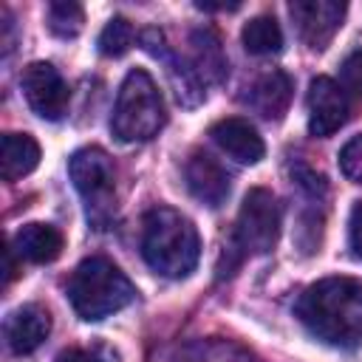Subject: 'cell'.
I'll return each instance as SVG.
<instances>
[{"instance_id": "d6986e66", "label": "cell", "mask_w": 362, "mask_h": 362, "mask_svg": "<svg viewBox=\"0 0 362 362\" xmlns=\"http://www.w3.org/2000/svg\"><path fill=\"white\" fill-rule=\"evenodd\" d=\"M240 42L249 54L255 57H269V54H277L283 48V31H280V23L272 17V14H260V17H252L243 31H240Z\"/></svg>"}, {"instance_id": "cb8c5ba5", "label": "cell", "mask_w": 362, "mask_h": 362, "mask_svg": "<svg viewBox=\"0 0 362 362\" xmlns=\"http://www.w3.org/2000/svg\"><path fill=\"white\" fill-rule=\"evenodd\" d=\"M348 238H351V249L362 257V201H356V204H354V209H351Z\"/></svg>"}, {"instance_id": "52a82bcc", "label": "cell", "mask_w": 362, "mask_h": 362, "mask_svg": "<svg viewBox=\"0 0 362 362\" xmlns=\"http://www.w3.org/2000/svg\"><path fill=\"white\" fill-rule=\"evenodd\" d=\"M20 88L23 96L28 102V107L48 122H59L68 110V85L62 79V74L51 65V62H31L23 68L20 76Z\"/></svg>"}, {"instance_id": "603a6c76", "label": "cell", "mask_w": 362, "mask_h": 362, "mask_svg": "<svg viewBox=\"0 0 362 362\" xmlns=\"http://www.w3.org/2000/svg\"><path fill=\"white\" fill-rule=\"evenodd\" d=\"M339 170L348 181L362 184V136H354L342 150H339Z\"/></svg>"}, {"instance_id": "7c38bea8", "label": "cell", "mask_w": 362, "mask_h": 362, "mask_svg": "<svg viewBox=\"0 0 362 362\" xmlns=\"http://www.w3.org/2000/svg\"><path fill=\"white\" fill-rule=\"evenodd\" d=\"M184 178L189 192L206 206H221L229 198V173L209 153H192L184 167Z\"/></svg>"}, {"instance_id": "2e32d148", "label": "cell", "mask_w": 362, "mask_h": 362, "mask_svg": "<svg viewBox=\"0 0 362 362\" xmlns=\"http://www.w3.org/2000/svg\"><path fill=\"white\" fill-rule=\"evenodd\" d=\"M189 45H192V71L198 74L201 82H223L226 76V54L223 45L218 40V34L212 28H195L189 34Z\"/></svg>"}, {"instance_id": "3957f363", "label": "cell", "mask_w": 362, "mask_h": 362, "mask_svg": "<svg viewBox=\"0 0 362 362\" xmlns=\"http://www.w3.org/2000/svg\"><path fill=\"white\" fill-rule=\"evenodd\" d=\"M68 300L76 317L96 322L130 305L136 300V286L113 260L93 255L74 269L68 280Z\"/></svg>"}, {"instance_id": "d4e9b609", "label": "cell", "mask_w": 362, "mask_h": 362, "mask_svg": "<svg viewBox=\"0 0 362 362\" xmlns=\"http://www.w3.org/2000/svg\"><path fill=\"white\" fill-rule=\"evenodd\" d=\"M57 362H105L102 356H96L93 351H82V348H68L57 356Z\"/></svg>"}, {"instance_id": "5bb4252c", "label": "cell", "mask_w": 362, "mask_h": 362, "mask_svg": "<svg viewBox=\"0 0 362 362\" xmlns=\"http://www.w3.org/2000/svg\"><path fill=\"white\" fill-rule=\"evenodd\" d=\"M246 102H249V107L257 116H263L269 122H277L288 110V102H291V79L283 71H269V74H263V76L255 79V85L249 88Z\"/></svg>"}, {"instance_id": "484cf974", "label": "cell", "mask_w": 362, "mask_h": 362, "mask_svg": "<svg viewBox=\"0 0 362 362\" xmlns=\"http://www.w3.org/2000/svg\"><path fill=\"white\" fill-rule=\"evenodd\" d=\"M195 8H201V11H235V8H240V3H195Z\"/></svg>"}, {"instance_id": "7402d4cb", "label": "cell", "mask_w": 362, "mask_h": 362, "mask_svg": "<svg viewBox=\"0 0 362 362\" xmlns=\"http://www.w3.org/2000/svg\"><path fill=\"white\" fill-rule=\"evenodd\" d=\"M339 88L362 99V51H354L339 65Z\"/></svg>"}, {"instance_id": "9c48e42d", "label": "cell", "mask_w": 362, "mask_h": 362, "mask_svg": "<svg viewBox=\"0 0 362 362\" xmlns=\"http://www.w3.org/2000/svg\"><path fill=\"white\" fill-rule=\"evenodd\" d=\"M305 105H308V130L317 139H325V136L337 133L348 122V113H351L345 90L331 76L311 79Z\"/></svg>"}, {"instance_id": "5b68a950", "label": "cell", "mask_w": 362, "mask_h": 362, "mask_svg": "<svg viewBox=\"0 0 362 362\" xmlns=\"http://www.w3.org/2000/svg\"><path fill=\"white\" fill-rule=\"evenodd\" d=\"M71 181L85 201L88 221L99 229L116 215V167L102 147H82L68 161Z\"/></svg>"}, {"instance_id": "ffe728a7", "label": "cell", "mask_w": 362, "mask_h": 362, "mask_svg": "<svg viewBox=\"0 0 362 362\" xmlns=\"http://www.w3.org/2000/svg\"><path fill=\"white\" fill-rule=\"evenodd\" d=\"M45 20H48L51 34L68 40V37H76V34L82 31L85 11H82V6L74 3V0H54V3H48V8H45Z\"/></svg>"}, {"instance_id": "44dd1931", "label": "cell", "mask_w": 362, "mask_h": 362, "mask_svg": "<svg viewBox=\"0 0 362 362\" xmlns=\"http://www.w3.org/2000/svg\"><path fill=\"white\" fill-rule=\"evenodd\" d=\"M133 37H136V31H133L130 20L127 17H113V20H107V25L99 34V54L122 57L133 45Z\"/></svg>"}, {"instance_id": "ac0fdd59", "label": "cell", "mask_w": 362, "mask_h": 362, "mask_svg": "<svg viewBox=\"0 0 362 362\" xmlns=\"http://www.w3.org/2000/svg\"><path fill=\"white\" fill-rule=\"evenodd\" d=\"M175 362H260V359L232 339L209 337V339H195L178 348Z\"/></svg>"}, {"instance_id": "ba28073f", "label": "cell", "mask_w": 362, "mask_h": 362, "mask_svg": "<svg viewBox=\"0 0 362 362\" xmlns=\"http://www.w3.org/2000/svg\"><path fill=\"white\" fill-rule=\"evenodd\" d=\"M345 11H348V6L337 3V0H294V3H288V14L294 20L297 37L314 51H322L334 40V34L339 31V25L345 20Z\"/></svg>"}, {"instance_id": "30bf717a", "label": "cell", "mask_w": 362, "mask_h": 362, "mask_svg": "<svg viewBox=\"0 0 362 362\" xmlns=\"http://www.w3.org/2000/svg\"><path fill=\"white\" fill-rule=\"evenodd\" d=\"M141 45L167 65V76L173 82V90H175V99L184 105V107H195L201 99H204V82L198 79V74L192 71V65H187L184 59L173 57L167 42H164V34L156 31V28H147L141 31Z\"/></svg>"}, {"instance_id": "7a4b0ae2", "label": "cell", "mask_w": 362, "mask_h": 362, "mask_svg": "<svg viewBox=\"0 0 362 362\" xmlns=\"http://www.w3.org/2000/svg\"><path fill=\"white\" fill-rule=\"evenodd\" d=\"M141 255L147 266L170 280L187 277L201 257L198 229L173 206H153L141 223Z\"/></svg>"}, {"instance_id": "277c9868", "label": "cell", "mask_w": 362, "mask_h": 362, "mask_svg": "<svg viewBox=\"0 0 362 362\" xmlns=\"http://www.w3.org/2000/svg\"><path fill=\"white\" fill-rule=\"evenodd\" d=\"M167 122L164 99L158 85L144 68H133L116 96L113 116H110V130L119 141H147L153 139Z\"/></svg>"}, {"instance_id": "9a60e30c", "label": "cell", "mask_w": 362, "mask_h": 362, "mask_svg": "<svg viewBox=\"0 0 362 362\" xmlns=\"http://www.w3.org/2000/svg\"><path fill=\"white\" fill-rule=\"evenodd\" d=\"M11 246L20 257L31 263H51L59 257L65 240H62V232L54 229L51 223H25L17 229Z\"/></svg>"}, {"instance_id": "e0dca14e", "label": "cell", "mask_w": 362, "mask_h": 362, "mask_svg": "<svg viewBox=\"0 0 362 362\" xmlns=\"http://www.w3.org/2000/svg\"><path fill=\"white\" fill-rule=\"evenodd\" d=\"M40 164V144L28 133H6L0 141V173L6 181L28 175Z\"/></svg>"}, {"instance_id": "8992f818", "label": "cell", "mask_w": 362, "mask_h": 362, "mask_svg": "<svg viewBox=\"0 0 362 362\" xmlns=\"http://www.w3.org/2000/svg\"><path fill=\"white\" fill-rule=\"evenodd\" d=\"M277 235H280L277 198L263 187L249 189L238 209L232 249H240V255H266L274 249Z\"/></svg>"}, {"instance_id": "4fadbf2b", "label": "cell", "mask_w": 362, "mask_h": 362, "mask_svg": "<svg viewBox=\"0 0 362 362\" xmlns=\"http://www.w3.org/2000/svg\"><path fill=\"white\" fill-rule=\"evenodd\" d=\"M3 331H6V342H8L11 354L23 356V354L37 351L45 342V337L51 331V317H48V311L42 305L28 303V305L14 308L6 317V328Z\"/></svg>"}, {"instance_id": "8fae6325", "label": "cell", "mask_w": 362, "mask_h": 362, "mask_svg": "<svg viewBox=\"0 0 362 362\" xmlns=\"http://www.w3.org/2000/svg\"><path fill=\"white\" fill-rule=\"evenodd\" d=\"M209 136L238 164H257L263 158V153H266V144L257 136V130L246 119H238V116H229V119L215 122L209 127Z\"/></svg>"}, {"instance_id": "6da1fadb", "label": "cell", "mask_w": 362, "mask_h": 362, "mask_svg": "<svg viewBox=\"0 0 362 362\" xmlns=\"http://www.w3.org/2000/svg\"><path fill=\"white\" fill-rule=\"evenodd\" d=\"M294 314L320 342L356 348L362 345V280L322 277L300 294Z\"/></svg>"}]
</instances>
